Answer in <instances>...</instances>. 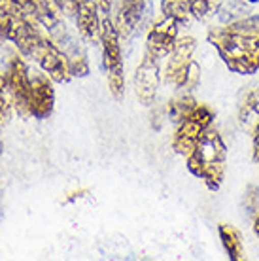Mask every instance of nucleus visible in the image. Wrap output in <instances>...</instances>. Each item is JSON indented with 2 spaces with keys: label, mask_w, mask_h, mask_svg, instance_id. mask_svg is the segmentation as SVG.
<instances>
[{
  "label": "nucleus",
  "mask_w": 259,
  "mask_h": 261,
  "mask_svg": "<svg viewBox=\"0 0 259 261\" xmlns=\"http://www.w3.org/2000/svg\"><path fill=\"white\" fill-rule=\"evenodd\" d=\"M208 42L235 74L250 76L259 70V25L253 15L208 31Z\"/></svg>",
  "instance_id": "obj_1"
},
{
  "label": "nucleus",
  "mask_w": 259,
  "mask_h": 261,
  "mask_svg": "<svg viewBox=\"0 0 259 261\" xmlns=\"http://www.w3.org/2000/svg\"><path fill=\"white\" fill-rule=\"evenodd\" d=\"M227 148L221 140L220 133L208 127L195 144L191 155H188V169L191 174L204 180L208 190H220L225 174Z\"/></svg>",
  "instance_id": "obj_2"
},
{
  "label": "nucleus",
  "mask_w": 259,
  "mask_h": 261,
  "mask_svg": "<svg viewBox=\"0 0 259 261\" xmlns=\"http://www.w3.org/2000/svg\"><path fill=\"white\" fill-rule=\"evenodd\" d=\"M100 44H102V63L108 72V87L112 97L121 100L125 95L123 61H121V46L119 33L110 17H104L100 25Z\"/></svg>",
  "instance_id": "obj_3"
},
{
  "label": "nucleus",
  "mask_w": 259,
  "mask_h": 261,
  "mask_svg": "<svg viewBox=\"0 0 259 261\" xmlns=\"http://www.w3.org/2000/svg\"><path fill=\"white\" fill-rule=\"evenodd\" d=\"M212 119H214V112L204 105H197L188 118L178 125V130L172 140V148L182 155H191L199 137L212 125Z\"/></svg>",
  "instance_id": "obj_4"
},
{
  "label": "nucleus",
  "mask_w": 259,
  "mask_h": 261,
  "mask_svg": "<svg viewBox=\"0 0 259 261\" xmlns=\"http://www.w3.org/2000/svg\"><path fill=\"white\" fill-rule=\"evenodd\" d=\"M193 51H195V38L184 36L178 38L174 44V49L169 53V63L165 68V78L178 89H184L186 76H188L189 65L193 63Z\"/></svg>",
  "instance_id": "obj_5"
},
{
  "label": "nucleus",
  "mask_w": 259,
  "mask_h": 261,
  "mask_svg": "<svg viewBox=\"0 0 259 261\" xmlns=\"http://www.w3.org/2000/svg\"><path fill=\"white\" fill-rule=\"evenodd\" d=\"M33 59H36L42 66V70L57 84H65L72 78L70 68H68V59L61 49H59L53 40L49 36H45V40L40 44V47L36 49Z\"/></svg>",
  "instance_id": "obj_6"
},
{
  "label": "nucleus",
  "mask_w": 259,
  "mask_h": 261,
  "mask_svg": "<svg viewBox=\"0 0 259 261\" xmlns=\"http://www.w3.org/2000/svg\"><path fill=\"white\" fill-rule=\"evenodd\" d=\"M53 80L47 74L33 72L31 74V91H29V110L31 116L36 119H45L51 116L55 105V93H53Z\"/></svg>",
  "instance_id": "obj_7"
},
{
  "label": "nucleus",
  "mask_w": 259,
  "mask_h": 261,
  "mask_svg": "<svg viewBox=\"0 0 259 261\" xmlns=\"http://www.w3.org/2000/svg\"><path fill=\"white\" fill-rule=\"evenodd\" d=\"M178 21H174L172 17H165L159 19L153 25V29L148 33L146 38V49L148 55L156 57V59H163L169 57V53L174 49V44L178 40Z\"/></svg>",
  "instance_id": "obj_8"
},
{
  "label": "nucleus",
  "mask_w": 259,
  "mask_h": 261,
  "mask_svg": "<svg viewBox=\"0 0 259 261\" xmlns=\"http://www.w3.org/2000/svg\"><path fill=\"white\" fill-rule=\"evenodd\" d=\"M159 82H161V78H159L157 59L146 53V57L140 63V66L136 68V74H135V91L138 100L142 105L146 106L153 105L157 89H159Z\"/></svg>",
  "instance_id": "obj_9"
},
{
  "label": "nucleus",
  "mask_w": 259,
  "mask_h": 261,
  "mask_svg": "<svg viewBox=\"0 0 259 261\" xmlns=\"http://www.w3.org/2000/svg\"><path fill=\"white\" fill-rule=\"evenodd\" d=\"M76 23H78V31L84 40H87V42L100 40L102 19L98 17V8L95 6L93 0H82L80 2V10L76 13Z\"/></svg>",
  "instance_id": "obj_10"
},
{
  "label": "nucleus",
  "mask_w": 259,
  "mask_h": 261,
  "mask_svg": "<svg viewBox=\"0 0 259 261\" xmlns=\"http://www.w3.org/2000/svg\"><path fill=\"white\" fill-rule=\"evenodd\" d=\"M218 233H220L221 244H223V248H225L229 259H233V261L242 259L244 255H242V241H240L239 231H237L233 225H229V223H220Z\"/></svg>",
  "instance_id": "obj_11"
},
{
  "label": "nucleus",
  "mask_w": 259,
  "mask_h": 261,
  "mask_svg": "<svg viewBox=\"0 0 259 261\" xmlns=\"http://www.w3.org/2000/svg\"><path fill=\"white\" fill-rule=\"evenodd\" d=\"M195 106H197L195 98L191 97L189 93H184V95H180V97L172 98L169 105H167L165 112H167V118H169L172 123L180 125L182 121L191 114V110H193Z\"/></svg>",
  "instance_id": "obj_12"
},
{
  "label": "nucleus",
  "mask_w": 259,
  "mask_h": 261,
  "mask_svg": "<svg viewBox=\"0 0 259 261\" xmlns=\"http://www.w3.org/2000/svg\"><path fill=\"white\" fill-rule=\"evenodd\" d=\"M248 13H250V8H248L246 0H227L218 10V17H220L221 23L229 25V23L248 17Z\"/></svg>",
  "instance_id": "obj_13"
},
{
  "label": "nucleus",
  "mask_w": 259,
  "mask_h": 261,
  "mask_svg": "<svg viewBox=\"0 0 259 261\" xmlns=\"http://www.w3.org/2000/svg\"><path fill=\"white\" fill-rule=\"evenodd\" d=\"M165 17H172L178 23H188L191 17V0H161Z\"/></svg>",
  "instance_id": "obj_14"
},
{
  "label": "nucleus",
  "mask_w": 259,
  "mask_h": 261,
  "mask_svg": "<svg viewBox=\"0 0 259 261\" xmlns=\"http://www.w3.org/2000/svg\"><path fill=\"white\" fill-rule=\"evenodd\" d=\"M223 0H191V15L197 19H206L218 13Z\"/></svg>",
  "instance_id": "obj_15"
},
{
  "label": "nucleus",
  "mask_w": 259,
  "mask_h": 261,
  "mask_svg": "<svg viewBox=\"0 0 259 261\" xmlns=\"http://www.w3.org/2000/svg\"><path fill=\"white\" fill-rule=\"evenodd\" d=\"M0 15H12V17H31L19 0H0Z\"/></svg>",
  "instance_id": "obj_16"
},
{
  "label": "nucleus",
  "mask_w": 259,
  "mask_h": 261,
  "mask_svg": "<svg viewBox=\"0 0 259 261\" xmlns=\"http://www.w3.org/2000/svg\"><path fill=\"white\" fill-rule=\"evenodd\" d=\"M244 206H246L248 214L255 216L259 212V188L250 184L246 193H244Z\"/></svg>",
  "instance_id": "obj_17"
},
{
  "label": "nucleus",
  "mask_w": 259,
  "mask_h": 261,
  "mask_svg": "<svg viewBox=\"0 0 259 261\" xmlns=\"http://www.w3.org/2000/svg\"><path fill=\"white\" fill-rule=\"evenodd\" d=\"M80 2L82 0H55V4L59 6L61 13H65L68 17H74L80 10Z\"/></svg>",
  "instance_id": "obj_18"
},
{
  "label": "nucleus",
  "mask_w": 259,
  "mask_h": 261,
  "mask_svg": "<svg viewBox=\"0 0 259 261\" xmlns=\"http://www.w3.org/2000/svg\"><path fill=\"white\" fill-rule=\"evenodd\" d=\"M10 118V102L4 97V89H0V127L6 123Z\"/></svg>",
  "instance_id": "obj_19"
},
{
  "label": "nucleus",
  "mask_w": 259,
  "mask_h": 261,
  "mask_svg": "<svg viewBox=\"0 0 259 261\" xmlns=\"http://www.w3.org/2000/svg\"><path fill=\"white\" fill-rule=\"evenodd\" d=\"M252 157L259 161V121L252 127Z\"/></svg>",
  "instance_id": "obj_20"
},
{
  "label": "nucleus",
  "mask_w": 259,
  "mask_h": 261,
  "mask_svg": "<svg viewBox=\"0 0 259 261\" xmlns=\"http://www.w3.org/2000/svg\"><path fill=\"white\" fill-rule=\"evenodd\" d=\"M89 193V190H80V191H72L70 195L66 197V201L65 202H72V201H76V199H80V197H84Z\"/></svg>",
  "instance_id": "obj_21"
},
{
  "label": "nucleus",
  "mask_w": 259,
  "mask_h": 261,
  "mask_svg": "<svg viewBox=\"0 0 259 261\" xmlns=\"http://www.w3.org/2000/svg\"><path fill=\"white\" fill-rule=\"evenodd\" d=\"M6 17L4 15H0V44L2 42H6Z\"/></svg>",
  "instance_id": "obj_22"
},
{
  "label": "nucleus",
  "mask_w": 259,
  "mask_h": 261,
  "mask_svg": "<svg viewBox=\"0 0 259 261\" xmlns=\"http://www.w3.org/2000/svg\"><path fill=\"white\" fill-rule=\"evenodd\" d=\"M253 231H255V235L259 237V212L255 214V220H253Z\"/></svg>",
  "instance_id": "obj_23"
},
{
  "label": "nucleus",
  "mask_w": 259,
  "mask_h": 261,
  "mask_svg": "<svg viewBox=\"0 0 259 261\" xmlns=\"http://www.w3.org/2000/svg\"><path fill=\"white\" fill-rule=\"evenodd\" d=\"M253 19H255V23L259 25V13H257V15H253Z\"/></svg>",
  "instance_id": "obj_24"
},
{
  "label": "nucleus",
  "mask_w": 259,
  "mask_h": 261,
  "mask_svg": "<svg viewBox=\"0 0 259 261\" xmlns=\"http://www.w3.org/2000/svg\"><path fill=\"white\" fill-rule=\"evenodd\" d=\"M246 2H250V4H253V2H259V0H246Z\"/></svg>",
  "instance_id": "obj_25"
}]
</instances>
